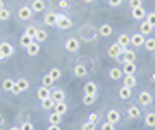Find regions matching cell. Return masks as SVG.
I'll use <instances>...</instances> for the list:
<instances>
[{
	"label": "cell",
	"instance_id": "cell-33",
	"mask_svg": "<svg viewBox=\"0 0 155 130\" xmlns=\"http://www.w3.org/2000/svg\"><path fill=\"white\" fill-rule=\"evenodd\" d=\"M45 40H47V31H45V30H40L38 28V31H36V37H35V42H45Z\"/></svg>",
	"mask_w": 155,
	"mask_h": 130
},
{
	"label": "cell",
	"instance_id": "cell-32",
	"mask_svg": "<svg viewBox=\"0 0 155 130\" xmlns=\"http://www.w3.org/2000/svg\"><path fill=\"white\" fill-rule=\"evenodd\" d=\"M145 125L147 127H155V113H147V116H145Z\"/></svg>",
	"mask_w": 155,
	"mask_h": 130
},
{
	"label": "cell",
	"instance_id": "cell-16",
	"mask_svg": "<svg viewBox=\"0 0 155 130\" xmlns=\"http://www.w3.org/2000/svg\"><path fill=\"white\" fill-rule=\"evenodd\" d=\"M31 11H33V12L45 11V2H43V0H33V4H31Z\"/></svg>",
	"mask_w": 155,
	"mask_h": 130
},
{
	"label": "cell",
	"instance_id": "cell-29",
	"mask_svg": "<svg viewBox=\"0 0 155 130\" xmlns=\"http://www.w3.org/2000/svg\"><path fill=\"white\" fill-rule=\"evenodd\" d=\"M122 56H124V62H134V59H136V54L133 51H127V49L124 51Z\"/></svg>",
	"mask_w": 155,
	"mask_h": 130
},
{
	"label": "cell",
	"instance_id": "cell-9",
	"mask_svg": "<svg viewBox=\"0 0 155 130\" xmlns=\"http://www.w3.org/2000/svg\"><path fill=\"white\" fill-rule=\"evenodd\" d=\"M138 101H140V104H141V106H150L153 99H152V96H150L148 92H141V94H140V97H138Z\"/></svg>",
	"mask_w": 155,
	"mask_h": 130
},
{
	"label": "cell",
	"instance_id": "cell-45",
	"mask_svg": "<svg viewBox=\"0 0 155 130\" xmlns=\"http://www.w3.org/2000/svg\"><path fill=\"white\" fill-rule=\"evenodd\" d=\"M83 130H95V123H91V121H86V123L83 125Z\"/></svg>",
	"mask_w": 155,
	"mask_h": 130
},
{
	"label": "cell",
	"instance_id": "cell-5",
	"mask_svg": "<svg viewBox=\"0 0 155 130\" xmlns=\"http://www.w3.org/2000/svg\"><path fill=\"white\" fill-rule=\"evenodd\" d=\"M17 14H19V17H21L22 21H28V19H31V16H33V11H31V7L24 5L17 11Z\"/></svg>",
	"mask_w": 155,
	"mask_h": 130
},
{
	"label": "cell",
	"instance_id": "cell-34",
	"mask_svg": "<svg viewBox=\"0 0 155 130\" xmlns=\"http://www.w3.org/2000/svg\"><path fill=\"white\" fill-rule=\"evenodd\" d=\"M143 47L147 49V51L153 52L155 51V38H147L145 40V44H143Z\"/></svg>",
	"mask_w": 155,
	"mask_h": 130
},
{
	"label": "cell",
	"instance_id": "cell-36",
	"mask_svg": "<svg viewBox=\"0 0 155 130\" xmlns=\"http://www.w3.org/2000/svg\"><path fill=\"white\" fill-rule=\"evenodd\" d=\"M41 85H43V87H52V85H54V78H52V76H50V75H45L43 78H41Z\"/></svg>",
	"mask_w": 155,
	"mask_h": 130
},
{
	"label": "cell",
	"instance_id": "cell-44",
	"mask_svg": "<svg viewBox=\"0 0 155 130\" xmlns=\"http://www.w3.org/2000/svg\"><path fill=\"white\" fill-rule=\"evenodd\" d=\"M88 121H91V123H97V121H98V114L97 113H91L88 116Z\"/></svg>",
	"mask_w": 155,
	"mask_h": 130
},
{
	"label": "cell",
	"instance_id": "cell-3",
	"mask_svg": "<svg viewBox=\"0 0 155 130\" xmlns=\"http://www.w3.org/2000/svg\"><path fill=\"white\" fill-rule=\"evenodd\" d=\"M71 24L72 21L69 19L67 16H64V14H59V17H57V28H61V30H67V28H71Z\"/></svg>",
	"mask_w": 155,
	"mask_h": 130
},
{
	"label": "cell",
	"instance_id": "cell-50",
	"mask_svg": "<svg viewBox=\"0 0 155 130\" xmlns=\"http://www.w3.org/2000/svg\"><path fill=\"white\" fill-rule=\"evenodd\" d=\"M4 59H7V57L4 56V54H2V52H0V61H4Z\"/></svg>",
	"mask_w": 155,
	"mask_h": 130
},
{
	"label": "cell",
	"instance_id": "cell-26",
	"mask_svg": "<svg viewBox=\"0 0 155 130\" xmlns=\"http://www.w3.org/2000/svg\"><path fill=\"white\" fill-rule=\"evenodd\" d=\"M124 85L129 87V89H133L134 85H136V78H134V75H126V76H124Z\"/></svg>",
	"mask_w": 155,
	"mask_h": 130
},
{
	"label": "cell",
	"instance_id": "cell-31",
	"mask_svg": "<svg viewBox=\"0 0 155 130\" xmlns=\"http://www.w3.org/2000/svg\"><path fill=\"white\" fill-rule=\"evenodd\" d=\"M127 114H129V118H140V109L136 106H129L127 107Z\"/></svg>",
	"mask_w": 155,
	"mask_h": 130
},
{
	"label": "cell",
	"instance_id": "cell-15",
	"mask_svg": "<svg viewBox=\"0 0 155 130\" xmlns=\"http://www.w3.org/2000/svg\"><path fill=\"white\" fill-rule=\"evenodd\" d=\"M50 97L54 99V101H64V97H66V94H64V90L62 89H55V90H52V94H50Z\"/></svg>",
	"mask_w": 155,
	"mask_h": 130
},
{
	"label": "cell",
	"instance_id": "cell-52",
	"mask_svg": "<svg viewBox=\"0 0 155 130\" xmlns=\"http://www.w3.org/2000/svg\"><path fill=\"white\" fill-rule=\"evenodd\" d=\"M83 2H86V4H91V2H93V0H83Z\"/></svg>",
	"mask_w": 155,
	"mask_h": 130
},
{
	"label": "cell",
	"instance_id": "cell-21",
	"mask_svg": "<svg viewBox=\"0 0 155 130\" xmlns=\"http://www.w3.org/2000/svg\"><path fill=\"white\" fill-rule=\"evenodd\" d=\"M119 97H121V99H124V101H126V99H129V97H131V89H129V87H126V85H122L121 89H119Z\"/></svg>",
	"mask_w": 155,
	"mask_h": 130
},
{
	"label": "cell",
	"instance_id": "cell-51",
	"mask_svg": "<svg viewBox=\"0 0 155 130\" xmlns=\"http://www.w3.org/2000/svg\"><path fill=\"white\" fill-rule=\"evenodd\" d=\"M9 130H21L19 127H12V128H9Z\"/></svg>",
	"mask_w": 155,
	"mask_h": 130
},
{
	"label": "cell",
	"instance_id": "cell-41",
	"mask_svg": "<svg viewBox=\"0 0 155 130\" xmlns=\"http://www.w3.org/2000/svg\"><path fill=\"white\" fill-rule=\"evenodd\" d=\"M147 21H148V23L155 28V12H150V14H147Z\"/></svg>",
	"mask_w": 155,
	"mask_h": 130
},
{
	"label": "cell",
	"instance_id": "cell-28",
	"mask_svg": "<svg viewBox=\"0 0 155 130\" xmlns=\"http://www.w3.org/2000/svg\"><path fill=\"white\" fill-rule=\"evenodd\" d=\"M95 101H97V94H84V97H83L84 106H90V104H93Z\"/></svg>",
	"mask_w": 155,
	"mask_h": 130
},
{
	"label": "cell",
	"instance_id": "cell-20",
	"mask_svg": "<svg viewBox=\"0 0 155 130\" xmlns=\"http://www.w3.org/2000/svg\"><path fill=\"white\" fill-rule=\"evenodd\" d=\"M117 44H119L121 47H124V49H126V47L131 44V37H129V35H126V33H122L121 37H119V40H117Z\"/></svg>",
	"mask_w": 155,
	"mask_h": 130
},
{
	"label": "cell",
	"instance_id": "cell-22",
	"mask_svg": "<svg viewBox=\"0 0 155 130\" xmlns=\"http://www.w3.org/2000/svg\"><path fill=\"white\" fill-rule=\"evenodd\" d=\"M98 33L100 37H110L112 35V26H109V24H102L98 28Z\"/></svg>",
	"mask_w": 155,
	"mask_h": 130
},
{
	"label": "cell",
	"instance_id": "cell-53",
	"mask_svg": "<svg viewBox=\"0 0 155 130\" xmlns=\"http://www.w3.org/2000/svg\"><path fill=\"white\" fill-rule=\"evenodd\" d=\"M152 82H155V73H153V75H152Z\"/></svg>",
	"mask_w": 155,
	"mask_h": 130
},
{
	"label": "cell",
	"instance_id": "cell-37",
	"mask_svg": "<svg viewBox=\"0 0 155 130\" xmlns=\"http://www.w3.org/2000/svg\"><path fill=\"white\" fill-rule=\"evenodd\" d=\"M48 75L52 76V78H54V82H55V80H59V78L62 76V73H61V69H59V68H52Z\"/></svg>",
	"mask_w": 155,
	"mask_h": 130
},
{
	"label": "cell",
	"instance_id": "cell-38",
	"mask_svg": "<svg viewBox=\"0 0 155 130\" xmlns=\"http://www.w3.org/2000/svg\"><path fill=\"white\" fill-rule=\"evenodd\" d=\"M9 17H11L9 9H5V7H4V9H0V21H7Z\"/></svg>",
	"mask_w": 155,
	"mask_h": 130
},
{
	"label": "cell",
	"instance_id": "cell-47",
	"mask_svg": "<svg viewBox=\"0 0 155 130\" xmlns=\"http://www.w3.org/2000/svg\"><path fill=\"white\" fill-rule=\"evenodd\" d=\"M59 7H61V9H67V7H69L67 0H61V2H59Z\"/></svg>",
	"mask_w": 155,
	"mask_h": 130
},
{
	"label": "cell",
	"instance_id": "cell-42",
	"mask_svg": "<svg viewBox=\"0 0 155 130\" xmlns=\"http://www.w3.org/2000/svg\"><path fill=\"white\" fill-rule=\"evenodd\" d=\"M129 5H131V9H134V7H141V0H129Z\"/></svg>",
	"mask_w": 155,
	"mask_h": 130
},
{
	"label": "cell",
	"instance_id": "cell-54",
	"mask_svg": "<svg viewBox=\"0 0 155 130\" xmlns=\"http://www.w3.org/2000/svg\"><path fill=\"white\" fill-rule=\"evenodd\" d=\"M153 54H155V51H153Z\"/></svg>",
	"mask_w": 155,
	"mask_h": 130
},
{
	"label": "cell",
	"instance_id": "cell-24",
	"mask_svg": "<svg viewBox=\"0 0 155 130\" xmlns=\"http://www.w3.org/2000/svg\"><path fill=\"white\" fill-rule=\"evenodd\" d=\"M145 16H147V12H145L143 7H134L133 9V17L134 19H143Z\"/></svg>",
	"mask_w": 155,
	"mask_h": 130
},
{
	"label": "cell",
	"instance_id": "cell-23",
	"mask_svg": "<svg viewBox=\"0 0 155 130\" xmlns=\"http://www.w3.org/2000/svg\"><path fill=\"white\" fill-rule=\"evenodd\" d=\"M74 75H76V76H79V78H83V76H86V75H88V69L84 68L83 64H78L76 68H74Z\"/></svg>",
	"mask_w": 155,
	"mask_h": 130
},
{
	"label": "cell",
	"instance_id": "cell-46",
	"mask_svg": "<svg viewBox=\"0 0 155 130\" xmlns=\"http://www.w3.org/2000/svg\"><path fill=\"white\" fill-rule=\"evenodd\" d=\"M109 4H110L112 7H117V5H121L122 4V0H109Z\"/></svg>",
	"mask_w": 155,
	"mask_h": 130
},
{
	"label": "cell",
	"instance_id": "cell-35",
	"mask_svg": "<svg viewBox=\"0 0 155 130\" xmlns=\"http://www.w3.org/2000/svg\"><path fill=\"white\" fill-rule=\"evenodd\" d=\"M109 75H110V78H112V80H119V78H122V69H119V68H112Z\"/></svg>",
	"mask_w": 155,
	"mask_h": 130
},
{
	"label": "cell",
	"instance_id": "cell-39",
	"mask_svg": "<svg viewBox=\"0 0 155 130\" xmlns=\"http://www.w3.org/2000/svg\"><path fill=\"white\" fill-rule=\"evenodd\" d=\"M36 31H38V28H36V26H28L24 33L29 35V37H33V38H35V37H36Z\"/></svg>",
	"mask_w": 155,
	"mask_h": 130
},
{
	"label": "cell",
	"instance_id": "cell-19",
	"mask_svg": "<svg viewBox=\"0 0 155 130\" xmlns=\"http://www.w3.org/2000/svg\"><path fill=\"white\" fill-rule=\"evenodd\" d=\"M54 106H55V101H54L52 97H47V99H43V101H41V107H43L45 111L54 109Z\"/></svg>",
	"mask_w": 155,
	"mask_h": 130
},
{
	"label": "cell",
	"instance_id": "cell-18",
	"mask_svg": "<svg viewBox=\"0 0 155 130\" xmlns=\"http://www.w3.org/2000/svg\"><path fill=\"white\" fill-rule=\"evenodd\" d=\"M134 71H136V64H134V62H124L122 73L124 75H134Z\"/></svg>",
	"mask_w": 155,
	"mask_h": 130
},
{
	"label": "cell",
	"instance_id": "cell-7",
	"mask_svg": "<svg viewBox=\"0 0 155 130\" xmlns=\"http://www.w3.org/2000/svg\"><path fill=\"white\" fill-rule=\"evenodd\" d=\"M57 17H59V14H55V12H48V14H45L43 23L48 24V26H55L57 24Z\"/></svg>",
	"mask_w": 155,
	"mask_h": 130
},
{
	"label": "cell",
	"instance_id": "cell-12",
	"mask_svg": "<svg viewBox=\"0 0 155 130\" xmlns=\"http://www.w3.org/2000/svg\"><path fill=\"white\" fill-rule=\"evenodd\" d=\"M152 31H153V26H152L148 21H143V23L140 24V33L143 35V37H145V35H150Z\"/></svg>",
	"mask_w": 155,
	"mask_h": 130
},
{
	"label": "cell",
	"instance_id": "cell-14",
	"mask_svg": "<svg viewBox=\"0 0 155 130\" xmlns=\"http://www.w3.org/2000/svg\"><path fill=\"white\" fill-rule=\"evenodd\" d=\"M50 94H52V92H50V89H48V87H43V85H41L38 90H36V96H38L41 101H43V99H47V97H50Z\"/></svg>",
	"mask_w": 155,
	"mask_h": 130
},
{
	"label": "cell",
	"instance_id": "cell-25",
	"mask_svg": "<svg viewBox=\"0 0 155 130\" xmlns=\"http://www.w3.org/2000/svg\"><path fill=\"white\" fill-rule=\"evenodd\" d=\"M33 42H35L33 37H29V35H26V33H22V35H21V45L24 47V49H26L29 44H33Z\"/></svg>",
	"mask_w": 155,
	"mask_h": 130
},
{
	"label": "cell",
	"instance_id": "cell-43",
	"mask_svg": "<svg viewBox=\"0 0 155 130\" xmlns=\"http://www.w3.org/2000/svg\"><path fill=\"white\" fill-rule=\"evenodd\" d=\"M102 130H114V123H110V121H105V123L102 125Z\"/></svg>",
	"mask_w": 155,
	"mask_h": 130
},
{
	"label": "cell",
	"instance_id": "cell-11",
	"mask_svg": "<svg viewBox=\"0 0 155 130\" xmlns=\"http://www.w3.org/2000/svg\"><path fill=\"white\" fill-rule=\"evenodd\" d=\"M26 52H28V56H38V54H40V44H38V42L29 44V45L26 47Z\"/></svg>",
	"mask_w": 155,
	"mask_h": 130
},
{
	"label": "cell",
	"instance_id": "cell-1",
	"mask_svg": "<svg viewBox=\"0 0 155 130\" xmlns=\"http://www.w3.org/2000/svg\"><path fill=\"white\" fill-rule=\"evenodd\" d=\"M29 89V82L26 78H19L14 83V89H12V94H21V92H26Z\"/></svg>",
	"mask_w": 155,
	"mask_h": 130
},
{
	"label": "cell",
	"instance_id": "cell-17",
	"mask_svg": "<svg viewBox=\"0 0 155 130\" xmlns=\"http://www.w3.org/2000/svg\"><path fill=\"white\" fill-rule=\"evenodd\" d=\"M48 121H50V125H61V121H62V114H59V113H50L48 114Z\"/></svg>",
	"mask_w": 155,
	"mask_h": 130
},
{
	"label": "cell",
	"instance_id": "cell-27",
	"mask_svg": "<svg viewBox=\"0 0 155 130\" xmlns=\"http://www.w3.org/2000/svg\"><path fill=\"white\" fill-rule=\"evenodd\" d=\"M14 83H16L14 80L5 78V80H4V83H2V89H4L5 92H12V89H14Z\"/></svg>",
	"mask_w": 155,
	"mask_h": 130
},
{
	"label": "cell",
	"instance_id": "cell-4",
	"mask_svg": "<svg viewBox=\"0 0 155 130\" xmlns=\"http://www.w3.org/2000/svg\"><path fill=\"white\" fill-rule=\"evenodd\" d=\"M64 45H66L67 52H78L79 51V42H78V38H67Z\"/></svg>",
	"mask_w": 155,
	"mask_h": 130
},
{
	"label": "cell",
	"instance_id": "cell-6",
	"mask_svg": "<svg viewBox=\"0 0 155 130\" xmlns=\"http://www.w3.org/2000/svg\"><path fill=\"white\" fill-rule=\"evenodd\" d=\"M119 120H121V113L117 111V109H110V111H107V121H110V123H119Z\"/></svg>",
	"mask_w": 155,
	"mask_h": 130
},
{
	"label": "cell",
	"instance_id": "cell-48",
	"mask_svg": "<svg viewBox=\"0 0 155 130\" xmlns=\"http://www.w3.org/2000/svg\"><path fill=\"white\" fill-rule=\"evenodd\" d=\"M47 130H61V127H59V125H50Z\"/></svg>",
	"mask_w": 155,
	"mask_h": 130
},
{
	"label": "cell",
	"instance_id": "cell-49",
	"mask_svg": "<svg viewBox=\"0 0 155 130\" xmlns=\"http://www.w3.org/2000/svg\"><path fill=\"white\" fill-rule=\"evenodd\" d=\"M5 7V4H4V0H0V9H4Z\"/></svg>",
	"mask_w": 155,
	"mask_h": 130
},
{
	"label": "cell",
	"instance_id": "cell-40",
	"mask_svg": "<svg viewBox=\"0 0 155 130\" xmlns=\"http://www.w3.org/2000/svg\"><path fill=\"white\" fill-rule=\"evenodd\" d=\"M19 128H21V130H35V125L31 123V121H24Z\"/></svg>",
	"mask_w": 155,
	"mask_h": 130
},
{
	"label": "cell",
	"instance_id": "cell-10",
	"mask_svg": "<svg viewBox=\"0 0 155 130\" xmlns=\"http://www.w3.org/2000/svg\"><path fill=\"white\" fill-rule=\"evenodd\" d=\"M52 111H55V113H59V114H62V116H64V114H66V111H67V104L64 101H57Z\"/></svg>",
	"mask_w": 155,
	"mask_h": 130
},
{
	"label": "cell",
	"instance_id": "cell-30",
	"mask_svg": "<svg viewBox=\"0 0 155 130\" xmlns=\"http://www.w3.org/2000/svg\"><path fill=\"white\" fill-rule=\"evenodd\" d=\"M84 94H97V83H93V82L84 83Z\"/></svg>",
	"mask_w": 155,
	"mask_h": 130
},
{
	"label": "cell",
	"instance_id": "cell-2",
	"mask_svg": "<svg viewBox=\"0 0 155 130\" xmlns=\"http://www.w3.org/2000/svg\"><path fill=\"white\" fill-rule=\"evenodd\" d=\"M124 51H126L124 47H121L119 44H114V45L109 47V56L114 57V59H119V57H121L122 54H124Z\"/></svg>",
	"mask_w": 155,
	"mask_h": 130
},
{
	"label": "cell",
	"instance_id": "cell-8",
	"mask_svg": "<svg viewBox=\"0 0 155 130\" xmlns=\"http://www.w3.org/2000/svg\"><path fill=\"white\" fill-rule=\"evenodd\" d=\"M0 52L5 57H11L12 54H14V47H12L9 42H4V44H0Z\"/></svg>",
	"mask_w": 155,
	"mask_h": 130
},
{
	"label": "cell",
	"instance_id": "cell-13",
	"mask_svg": "<svg viewBox=\"0 0 155 130\" xmlns=\"http://www.w3.org/2000/svg\"><path fill=\"white\" fill-rule=\"evenodd\" d=\"M131 44H133L134 47H143V44H145V37H143L141 33L133 35V37H131Z\"/></svg>",
	"mask_w": 155,
	"mask_h": 130
}]
</instances>
